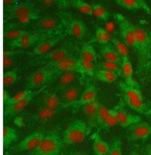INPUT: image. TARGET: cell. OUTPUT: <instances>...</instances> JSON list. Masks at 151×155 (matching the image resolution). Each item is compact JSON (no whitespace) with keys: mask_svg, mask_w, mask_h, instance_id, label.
<instances>
[{"mask_svg":"<svg viewBox=\"0 0 151 155\" xmlns=\"http://www.w3.org/2000/svg\"><path fill=\"white\" fill-rule=\"evenodd\" d=\"M60 35V34H59ZM58 35L51 33H43L31 31L19 39L8 41V45L12 49H27L36 46L38 43L45 40L51 38Z\"/></svg>","mask_w":151,"mask_h":155,"instance_id":"5b68a950","label":"cell"},{"mask_svg":"<svg viewBox=\"0 0 151 155\" xmlns=\"http://www.w3.org/2000/svg\"><path fill=\"white\" fill-rule=\"evenodd\" d=\"M135 1L138 3L140 7L141 10H143L146 14L151 15V8L149 7V5L147 4V3L145 2V0H135Z\"/></svg>","mask_w":151,"mask_h":155,"instance_id":"bcb514c9","label":"cell"},{"mask_svg":"<svg viewBox=\"0 0 151 155\" xmlns=\"http://www.w3.org/2000/svg\"><path fill=\"white\" fill-rule=\"evenodd\" d=\"M60 100L63 104V108L77 101L80 97L82 92L79 85L72 84L61 91Z\"/></svg>","mask_w":151,"mask_h":155,"instance_id":"ac0fdd59","label":"cell"},{"mask_svg":"<svg viewBox=\"0 0 151 155\" xmlns=\"http://www.w3.org/2000/svg\"><path fill=\"white\" fill-rule=\"evenodd\" d=\"M41 106L46 107L53 110H59L63 108V104L60 98L57 96L56 92H47L43 99Z\"/></svg>","mask_w":151,"mask_h":155,"instance_id":"484cf974","label":"cell"},{"mask_svg":"<svg viewBox=\"0 0 151 155\" xmlns=\"http://www.w3.org/2000/svg\"><path fill=\"white\" fill-rule=\"evenodd\" d=\"M137 46L135 51L139 58V68L146 70L151 61V33L146 29L135 26Z\"/></svg>","mask_w":151,"mask_h":155,"instance_id":"6da1fadb","label":"cell"},{"mask_svg":"<svg viewBox=\"0 0 151 155\" xmlns=\"http://www.w3.org/2000/svg\"><path fill=\"white\" fill-rule=\"evenodd\" d=\"M139 155V154L137 152H136V151L133 150V151L131 152V153H130V155Z\"/></svg>","mask_w":151,"mask_h":155,"instance_id":"9f6ffc18","label":"cell"},{"mask_svg":"<svg viewBox=\"0 0 151 155\" xmlns=\"http://www.w3.org/2000/svg\"><path fill=\"white\" fill-rule=\"evenodd\" d=\"M64 155V154H63V153H60V155Z\"/></svg>","mask_w":151,"mask_h":155,"instance_id":"680465c9","label":"cell"},{"mask_svg":"<svg viewBox=\"0 0 151 155\" xmlns=\"http://www.w3.org/2000/svg\"><path fill=\"white\" fill-rule=\"evenodd\" d=\"M31 30L24 29H13L3 31V38L8 41L19 39L25 35L30 33Z\"/></svg>","mask_w":151,"mask_h":155,"instance_id":"d590c367","label":"cell"},{"mask_svg":"<svg viewBox=\"0 0 151 155\" xmlns=\"http://www.w3.org/2000/svg\"><path fill=\"white\" fill-rule=\"evenodd\" d=\"M96 72L94 63L79 58L76 65V72L79 75L94 77Z\"/></svg>","mask_w":151,"mask_h":155,"instance_id":"d4e9b609","label":"cell"},{"mask_svg":"<svg viewBox=\"0 0 151 155\" xmlns=\"http://www.w3.org/2000/svg\"><path fill=\"white\" fill-rule=\"evenodd\" d=\"M122 7L131 11L141 10L140 5L135 0H115Z\"/></svg>","mask_w":151,"mask_h":155,"instance_id":"b9f144b4","label":"cell"},{"mask_svg":"<svg viewBox=\"0 0 151 155\" xmlns=\"http://www.w3.org/2000/svg\"><path fill=\"white\" fill-rule=\"evenodd\" d=\"M95 38L101 45L108 44L111 40V36L109 31L102 27H98L96 29Z\"/></svg>","mask_w":151,"mask_h":155,"instance_id":"f35d334b","label":"cell"},{"mask_svg":"<svg viewBox=\"0 0 151 155\" xmlns=\"http://www.w3.org/2000/svg\"><path fill=\"white\" fill-rule=\"evenodd\" d=\"M93 140V150L96 155H106L110 147V145L104 141L100 136L99 131L93 133L91 136Z\"/></svg>","mask_w":151,"mask_h":155,"instance_id":"cb8c5ba5","label":"cell"},{"mask_svg":"<svg viewBox=\"0 0 151 155\" xmlns=\"http://www.w3.org/2000/svg\"><path fill=\"white\" fill-rule=\"evenodd\" d=\"M39 10L33 3L30 1L18 2L12 5L4 6V23L12 18L32 13L38 12Z\"/></svg>","mask_w":151,"mask_h":155,"instance_id":"8992f818","label":"cell"},{"mask_svg":"<svg viewBox=\"0 0 151 155\" xmlns=\"http://www.w3.org/2000/svg\"><path fill=\"white\" fill-rule=\"evenodd\" d=\"M95 76L101 82L109 84L115 82L119 77L115 72L104 69H98L96 71Z\"/></svg>","mask_w":151,"mask_h":155,"instance_id":"4dcf8cb0","label":"cell"},{"mask_svg":"<svg viewBox=\"0 0 151 155\" xmlns=\"http://www.w3.org/2000/svg\"><path fill=\"white\" fill-rule=\"evenodd\" d=\"M92 7L93 15L104 22H107L109 20L111 14L103 5L99 4H93Z\"/></svg>","mask_w":151,"mask_h":155,"instance_id":"e575fe53","label":"cell"},{"mask_svg":"<svg viewBox=\"0 0 151 155\" xmlns=\"http://www.w3.org/2000/svg\"><path fill=\"white\" fill-rule=\"evenodd\" d=\"M45 7H50L54 4V0H41V2Z\"/></svg>","mask_w":151,"mask_h":155,"instance_id":"816d5d0a","label":"cell"},{"mask_svg":"<svg viewBox=\"0 0 151 155\" xmlns=\"http://www.w3.org/2000/svg\"><path fill=\"white\" fill-rule=\"evenodd\" d=\"M10 98H11V96L10 95L8 92L5 89H4V90H3V104H4V107L7 105V104L8 103Z\"/></svg>","mask_w":151,"mask_h":155,"instance_id":"681fc988","label":"cell"},{"mask_svg":"<svg viewBox=\"0 0 151 155\" xmlns=\"http://www.w3.org/2000/svg\"><path fill=\"white\" fill-rule=\"evenodd\" d=\"M56 77L49 67L47 65L43 66L34 71L28 77L27 84L26 89L31 90L34 88H39L49 83Z\"/></svg>","mask_w":151,"mask_h":155,"instance_id":"52a82bcc","label":"cell"},{"mask_svg":"<svg viewBox=\"0 0 151 155\" xmlns=\"http://www.w3.org/2000/svg\"><path fill=\"white\" fill-rule=\"evenodd\" d=\"M98 69H107V70L114 72L116 74H117L119 77H122L121 66L116 64L107 62L104 61V62L99 63L98 64Z\"/></svg>","mask_w":151,"mask_h":155,"instance_id":"60d3db41","label":"cell"},{"mask_svg":"<svg viewBox=\"0 0 151 155\" xmlns=\"http://www.w3.org/2000/svg\"><path fill=\"white\" fill-rule=\"evenodd\" d=\"M150 107H151V106H150Z\"/></svg>","mask_w":151,"mask_h":155,"instance_id":"91938a15","label":"cell"},{"mask_svg":"<svg viewBox=\"0 0 151 155\" xmlns=\"http://www.w3.org/2000/svg\"><path fill=\"white\" fill-rule=\"evenodd\" d=\"M20 0H3V4L4 5H12L18 2Z\"/></svg>","mask_w":151,"mask_h":155,"instance_id":"f5cc1de1","label":"cell"},{"mask_svg":"<svg viewBox=\"0 0 151 155\" xmlns=\"http://www.w3.org/2000/svg\"><path fill=\"white\" fill-rule=\"evenodd\" d=\"M14 124L18 127H23L24 126V122L23 118L21 117H17L14 120Z\"/></svg>","mask_w":151,"mask_h":155,"instance_id":"f907efd6","label":"cell"},{"mask_svg":"<svg viewBox=\"0 0 151 155\" xmlns=\"http://www.w3.org/2000/svg\"><path fill=\"white\" fill-rule=\"evenodd\" d=\"M124 97V103L133 111L139 114L151 117V108L144 102V100Z\"/></svg>","mask_w":151,"mask_h":155,"instance_id":"44dd1931","label":"cell"},{"mask_svg":"<svg viewBox=\"0 0 151 155\" xmlns=\"http://www.w3.org/2000/svg\"><path fill=\"white\" fill-rule=\"evenodd\" d=\"M34 92V91H33L31 90L25 89V90L22 91L18 92L17 94H15L13 97H11L8 103L5 107H7V106H8V105H12L14 104L17 103H18L20 101L24 100L28 97L31 95L32 94H33Z\"/></svg>","mask_w":151,"mask_h":155,"instance_id":"ab89813d","label":"cell"},{"mask_svg":"<svg viewBox=\"0 0 151 155\" xmlns=\"http://www.w3.org/2000/svg\"><path fill=\"white\" fill-rule=\"evenodd\" d=\"M114 17L119 27L121 40L126 44L127 47H130L135 50L137 46V38L135 26L122 14H114Z\"/></svg>","mask_w":151,"mask_h":155,"instance_id":"277c9868","label":"cell"},{"mask_svg":"<svg viewBox=\"0 0 151 155\" xmlns=\"http://www.w3.org/2000/svg\"><path fill=\"white\" fill-rule=\"evenodd\" d=\"M14 57H8L3 58V68L4 69L9 68L12 66L14 63Z\"/></svg>","mask_w":151,"mask_h":155,"instance_id":"7dc6e473","label":"cell"},{"mask_svg":"<svg viewBox=\"0 0 151 155\" xmlns=\"http://www.w3.org/2000/svg\"><path fill=\"white\" fill-rule=\"evenodd\" d=\"M116 106L117 123L122 127L128 128L132 124L142 120L139 116L132 114L127 111L122 104H119Z\"/></svg>","mask_w":151,"mask_h":155,"instance_id":"2e32d148","label":"cell"},{"mask_svg":"<svg viewBox=\"0 0 151 155\" xmlns=\"http://www.w3.org/2000/svg\"><path fill=\"white\" fill-rule=\"evenodd\" d=\"M108 110L109 109L107 108L104 105L101 104L96 117V129H98V130L100 129L101 126L104 122Z\"/></svg>","mask_w":151,"mask_h":155,"instance_id":"ee69618b","label":"cell"},{"mask_svg":"<svg viewBox=\"0 0 151 155\" xmlns=\"http://www.w3.org/2000/svg\"><path fill=\"white\" fill-rule=\"evenodd\" d=\"M111 41L112 43L113 48L119 53L122 59L129 56L128 47L122 40L116 38H113L111 39Z\"/></svg>","mask_w":151,"mask_h":155,"instance_id":"74e56055","label":"cell"},{"mask_svg":"<svg viewBox=\"0 0 151 155\" xmlns=\"http://www.w3.org/2000/svg\"><path fill=\"white\" fill-rule=\"evenodd\" d=\"M118 124L117 120V106H114L111 109H109L104 122L101 126L98 131L101 130H108Z\"/></svg>","mask_w":151,"mask_h":155,"instance_id":"f1b7e54d","label":"cell"},{"mask_svg":"<svg viewBox=\"0 0 151 155\" xmlns=\"http://www.w3.org/2000/svg\"><path fill=\"white\" fill-rule=\"evenodd\" d=\"M63 26H65L66 34L72 36L77 39H83L86 35L88 28L82 21L73 19L68 21L62 20Z\"/></svg>","mask_w":151,"mask_h":155,"instance_id":"5bb4252c","label":"cell"},{"mask_svg":"<svg viewBox=\"0 0 151 155\" xmlns=\"http://www.w3.org/2000/svg\"><path fill=\"white\" fill-rule=\"evenodd\" d=\"M31 30L33 31L43 33L61 34L63 33V25L61 20L53 17H44L34 22Z\"/></svg>","mask_w":151,"mask_h":155,"instance_id":"ba28073f","label":"cell"},{"mask_svg":"<svg viewBox=\"0 0 151 155\" xmlns=\"http://www.w3.org/2000/svg\"><path fill=\"white\" fill-rule=\"evenodd\" d=\"M17 139L16 130L10 126L3 127V147L4 149H8L10 146Z\"/></svg>","mask_w":151,"mask_h":155,"instance_id":"1f68e13d","label":"cell"},{"mask_svg":"<svg viewBox=\"0 0 151 155\" xmlns=\"http://www.w3.org/2000/svg\"><path fill=\"white\" fill-rule=\"evenodd\" d=\"M69 155H88L85 152H81V151H73L70 152Z\"/></svg>","mask_w":151,"mask_h":155,"instance_id":"db71d44e","label":"cell"},{"mask_svg":"<svg viewBox=\"0 0 151 155\" xmlns=\"http://www.w3.org/2000/svg\"><path fill=\"white\" fill-rule=\"evenodd\" d=\"M145 155H151V144H147L145 147Z\"/></svg>","mask_w":151,"mask_h":155,"instance_id":"11a10c76","label":"cell"},{"mask_svg":"<svg viewBox=\"0 0 151 155\" xmlns=\"http://www.w3.org/2000/svg\"><path fill=\"white\" fill-rule=\"evenodd\" d=\"M77 59L74 56H71L56 62L48 63L46 65L53 71L57 78L64 73L76 72Z\"/></svg>","mask_w":151,"mask_h":155,"instance_id":"30bf717a","label":"cell"},{"mask_svg":"<svg viewBox=\"0 0 151 155\" xmlns=\"http://www.w3.org/2000/svg\"><path fill=\"white\" fill-rule=\"evenodd\" d=\"M71 56H73L71 48L64 46L57 49H52L47 53L40 56L38 59L42 63L43 62L47 64L50 62H56L62 60Z\"/></svg>","mask_w":151,"mask_h":155,"instance_id":"9a60e30c","label":"cell"},{"mask_svg":"<svg viewBox=\"0 0 151 155\" xmlns=\"http://www.w3.org/2000/svg\"><path fill=\"white\" fill-rule=\"evenodd\" d=\"M127 139L130 141L145 140L151 136V124L139 121L127 128Z\"/></svg>","mask_w":151,"mask_h":155,"instance_id":"9c48e42d","label":"cell"},{"mask_svg":"<svg viewBox=\"0 0 151 155\" xmlns=\"http://www.w3.org/2000/svg\"><path fill=\"white\" fill-rule=\"evenodd\" d=\"M18 79V71L17 68L5 72L3 74V86L4 88L12 85Z\"/></svg>","mask_w":151,"mask_h":155,"instance_id":"8d00e7d4","label":"cell"},{"mask_svg":"<svg viewBox=\"0 0 151 155\" xmlns=\"http://www.w3.org/2000/svg\"><path fill=\"white\" fill-rule=\"evenodd\" d=\"M54 4L60 8H66L70 3V0H54Z\"/></svg>","mask_w":151,"mask_h":155,"instance_id":"c3c4849f","label":"cell"},{"mask_svg":"<svg viewBox=\"0 0 151 155\" xmlns=\"http://www.w3.org/2000/svg\"><path fill=\"white\" fill-rule=\"evenodd\" d=\"M79 74L76 72H67L60 75L56 85V90L62 91L64 88L73 84L77 79Z\"/></svg>","mask_w":151,"mask_h":155,"instance_id":"83f0119b","label":"cell"},{"mask_svg":"<svg viewBox=\"0 0 151 155\" xmlns=\"http://www.w3.org/2000/svg\"><path fill=\"white\" fill-rule=\"evenodd\" d=\"M66 34L62 33L60 35L52 37L51 38L44 40L43 41L38 43L34 49L27 53L30 55H34L40 56L44 55L51 51L54 47H55L62 39L66 36Z\"/></svg>","mask_w":151,"mask_h":155,"instance_id":"7c38bea8","label":"cell"},{"mask_svg":"<svg viewBox=\"0 0 151 155\" xmlns=\"http://www.w3.org/2000/svg\"><path fill=\"white\" fill-rule=\"evenodd\" d=\"M119 87L122 92L123 97L144 100L143 96L139 88L129 86L125 82H120L119 83Z\"/></svg>","mask_w":151,"mask_h":155,"instance_id":"4316f807","label":"cell"},{"mask_svg":"<svg viewBox=\"0 0 151 155\" xmlns=\"http://www.w3.org/2000/svg\"><path fill=\"white\" fill-rule=\"evenodd\" d=\"M25 52L23 51H17V50H6L3 52V58L8 57H14L21 53H24Z\"/></svg>","mask_w":151,"mask_h":155,"instance_id":"f6af8a7d","label":"cell"},{"mask_svg":"<svg viewBox=\"0 0 151 155\" xmlns=\"http://www.w3.org/2000/svg\"><path fill=\"white\" fill-rule=\"evenodd\" d=\"M72 6L84 14L88 16L93 15L92 4H90L85 0H70Z\"/></svg>","mask_w":151,"mask_h":155,"instance_id":"836d02e7","label":"cell"},{"mask_svg":"<svg viewBox=\"0 0 151 155\" xmlns=\"http://www.w3.org/2000/svg\"><path fill=\"white\" fill-rule=\"evenodd\" d=\"M100 53L105 61L114 63L121 66L122 58L113 46L109 44L101 45Z\"/></svg>","mask_w":151,"mask_h":155,"instance_id":"603a6c76","label":"cell"},{"mask_svg":"<svg viewBox=\"0 0 151 155\" xmlns=\"http://www.w3.org/2000/svg\"><path fill=\"white\" fill-rule=\"evenodd\" d=\"M63 140L56 132L46 134L37 148L29 155H59L63 146Z\"/></svg>","mask_w":151,"mask_h":155,"instance_id":"3957f363","label":"cell"},{"mask_svg":"<svg viewBox=\"0 0 151 155\" xmlns=\"http://www.w3.org/2000/svg\"><path fill=\"white\" fill-rule=\"evenodd\" d=\"M97 100V91L93 85L88 84L82 92L79 98L73 103L67 105V107L77 108Z\"/></svg>","mask_w":151,"mask_h":155,"instance_id":"e0dca14e","label":"cell"},{"mask_svg":"<svg viewBox=\"0 0 151 155\" xmlns=\"http://www.w3.org/2000/svg\"><path fill=\"white\" fill-rule=\"evenodd\" d=\"M79 58L93 63L96 62L98 60V55L94 47L89 44L85 45L83 46Z\"/></svg>","mask_w":151,"mask_h":155,"instance_id":"d6a6232c","label":"cell"},{"mask_svg":"<svg viewBox=\"0 0 151 155\" xmlns=\"http://www.w3.org/2000/svg\"><path fill=\"white\" fill-rule=\"evenodd\" d=\"M41 17L40 12H38L12 18L4 23L3 31L13 29H23V27H25L33 24L34 22L39 20Z\"/></svg>","mask_w":151,"mask_h":155,"instance_id":"8fae6325","label":"cell"},{"mask_svg":"<svg viewBox=\"0 0 151 155\" xmlns=\"http://www.w3.org/2000/svg\"><path fill=\"white\" fill-rule=\"evenodd\" d=\"M58 110H53L50 108L41 106L33 116V119L39 121H45L50 120L54 116Z\"/></svg>","mask_w":151,"mask_h":155,"instance_id":"f546056e","label":"cell"},{"mask_svg":"<svg viewBox=\"0 0 151 155\" xmlns=\"http://www.w3.org/2000/svg\"><path fill=\"white\" fill-rule=\"evenodd\" d=\"M106 155H123L122 141L119 139H115L113 140Z\"/></svg>","mask_w":151,"mask_h":155,"instance_id":"7bdbcfd3","label":"cell"},{"mask_svg":"<svg viewBox=\"0 0 151 155\" xmlns=\"http://www.w3.org/2000/svg\"><path fill=\"white\" fill-rule=\"evenodd\" d=\"M91 130L88 123L80 119L76 120L64 131L63 142L68 145L80 143L90 134Z\"/></svg>","mask_w":151,"mask_h":155,"instance_id":"7a4b0ae2","label":"cell"},{"mask_svg":"<svg viewBox=\"0 0 151 155\" xmlns=\"http://www.w3.org/2000/svg\"><path fill=\"white\" fill-rule=\"evenodd\" d=\"M45 135L46 134L41 131L32 133L19 143L16 146L15 149L18 151L31 150L32 152L37 148Z\"/></svg>","mask_w":151,"mask_h":155,"instance_id":"4fadbf2b","label":"cell"},{"mask_svg":"<svg viewBox=\"0 0 151 155\" xmlns=\"http://www.w3.org/2000/svg\"><path fill=\"white\" fill-rule=\"evenodd\" d=\"M101 103L96 100L82 107L83 114L86 117L88 126L92 128H96V117Z\"/></svg>","mask_w":151,"mask_h":155,"instance_id":"d6986e66","label":"cell"},{"mask_svg":"<svg viewBox=\"0 0 151 155\" xmlns=\"http://www.w3.org/2000/svg\"><path fill=\"white\" fill-rule=\"evenodd\" d=\"M35 1H37V2H41V0H35Z\"/></svg>","mask_w":151,"mask_h":155,"instance_id":"6f0895ef","label":"cell"},{"mask_svg":"<svg viewBox=\"0 0 151 155\" xmlns=\"http://www.w3.org/2000/svg\"><path fill=\"white\" fill-rule=\"evenodd\" d=\"M37 92H34L31 95L28 97L24 100L18 103L14 104L12 105L5 107L4 108V116H14L16 115L21 111H23L25 107L33 100L34 97L36 95Z\"/></svg>","mask_w":151,"mask_h":155,"instance_id":"7402d4cb","label":"cell"},{"mask_svg":"<svg viewBox=\"0 0 151 155\" xmlns=\"http://www.w3.org/2000/svg\"><path fill=\"white\" fill-rule=\"evenodd\" d=\"M121 69L122 72V77L125 79V82L127 85L132 87L139 88L138 84L133 78V71L132 63L130 62L129 56L122 59Z\"/></svg>","mask_w":151,"mask_h":155,"instance_id":"ffe728a7","label":"cell"}]
</instances>
